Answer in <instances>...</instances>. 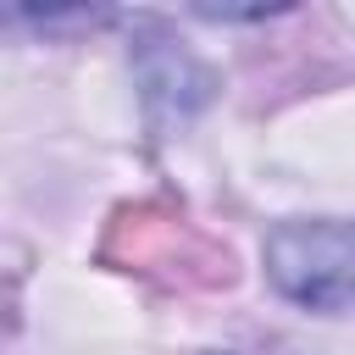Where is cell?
Masks as SVG:
<instances>
[{
	"mask_svg": "<svg viewBox=\"0 0 355 355\" xmlns=\"http://www.w3.org/2000/svg\"><path fill=\"white\" fill-rule=\"evenodd\" d=\"M266 277L322 316H355V222H283L266 239Z\"/></svg>",
	"mask_w": 355,
	"mask_h": 355,
	"instance_id": "1",
	"label": "cell"
}]
</instances>
